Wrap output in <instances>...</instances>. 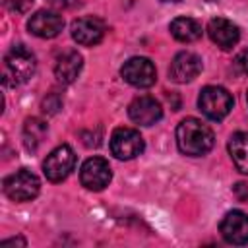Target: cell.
<instances>
[{
    "instance_id": "6da1fadb",
    "label": "cell",
    "mask_w": 248,
    "mask_h": 248,
    "mask_svg": "<svg viewBox=\"0 0 248 248\" xmlns=\"http://www.w3.org/2000/svg\"><path fill=\"white\" fill-rule=\"evenodd\" d=\"M213 130L194 116L180 120V124L176 126V145L184 155L202 157L213 147Z\"/></svg>"
},
{
    "instance_id": "7a4b0ae2",
    "label": "cell",
    "mask_w": 248,
    "mask_h": 248,
    "mask_svg": "<svg viewBox=\"0 0 248 248\" xmlns=\"http://www.w3.org/2000/svg\"><path fill=\"white\" fill-rule=\"evenodd\" d=\"M37 68L35 54L25 45H14L8 54L4 56L2 64V83L16 87L19 83H25L33 78Z\"/></svg>"
},
{
    "instance_id": "3957f363",
    "label": "cell",
    "mask_w": 248,
    "mask_h": 248,
    "mask_svg": "<svg viewBox=\"0 0 248 248\" xmlns=\"http://www.w3.org/2000/svg\"><path fill=\"white\" fill-rule=\"evenodd\" d=\"M2 190L12 202H31L41 192V180L35 172L27 169H19L4 178Z\"/></svg>"
},
{
    "instance_id": "277c9868",
    "label": "cell",
    "mask_w": 248,
    "mask_h": 248,
    "mask_svg": "<svg viewBox=\"0 0 248 248\" xmlns=\"http://www.w3.org/2000/svg\"><path fill=\"white\" fill-rule=\"evenodd\" d=\"M198 107L209 120H223L232 108V97L225 87L207 85L200 91Z\"/></svg>"
},
{
    "instance_id": "5b68a950",
    "label": "cell",
    "mask_w": 248,
    "mask_h": 248,
    "mask_svg": "<svg viewBox=\"0 0 248 248\" xmlns=\"http://www.w3.org/2000/svg\"><path fill=\"white\" fill-rule=\"evenodd\" d=\"M145 149V143H143V138L138 130L134 128H126V126H120L112 132L110 136V151L116 159L120 161H128V159H134L138 155H141Z\"/></svg>"
},
{
    "instance_id": "8992f818",
    "label": "cell",
    "mask_w": 248,
    "mask_h": 248,
    "mask_svg": "<svg viewBox=\"0 0 248 248\" xmlns=\"http://www.w3.org/2000/svg\"><path fill=\"white\" fill-rule=\"evenodd\" d=\"M76 167V155L70 145H58L43 161V172L50 182H62Z\"/></svg>"
},
{
    "instance_id": "52a82bcc",
    "label": "cell",
    "mask_w": 248,
    "mask_h": 248,
    "mask_svg": "<svg viewBox=\"0 0 248 248\" xmlns=\"http://www.w3.org/2000/svg\"><path fill=\"white\" fill-rule=\"evenodd\" d=\"M120 76L124 78V81H128L130 85L140 87V89L151 87L157 79V72H155L153 62L149 58H143V56H134V58L126 60L122 70H120Z\"/></svg>"
},
{
    "instance_id": "ba28073f",
    "label": "cell",
    "mask_w": 248,
    "mask_h": 248,
    "mask_svg": "<svg viewBox=\"0 0 248 248\" xmlns=\"http://www.w3.org/2000/svg\"><path fill=\"white\" fill-rule=\"evenodd\" d=\"M79 180L87 190H105L112 180V170L107 159L103 157H89L79 169Z\"/></svg>"
},
{
    "instance_id": "9c48e42d",
    "label": "cell",
    "mask_w": 248,
    "mask_h": 248,
    "mask_svg": "<svg viewBox=\"0 0 248 248\" xmlns=\"http://www.w3.org/2000/svg\"><path fill=\"white\" fill-rule=\"evenodd\" d=\"M72 37L78 45H83V46H93V45H99L105 37V23L103 19L99 17H93V16H87V17H78L72 21Z\"/></svg>"
},
{
    "instance_id": "30bf717a",
    "label": "cell",
    "mask_w": 248,
    "mask_h": 248,
    "mask_svg": "<svg viewBox=\"0 0 248 248\" xmlns=\"http://www.w3.org/2000/svg\"><path fill=\"white\" fill-rule=\"evenodd\" d=\"M27 29L35 37L52 39V37L60 35V31L64 29V17L56 12H50V10H39L29 17Z\"/></svg>"
},
{
    "instance_id": "8fae6325",
    "label": "cell",
    "mask_w": 248,
    "mask_h": 248,
    "mask_svg": "<svg viewBox=\"0 0 248 248\" xmlns=\"http://www.w3.org/2000/svg\"><path fill=\"white\" fill-rule=\"evenodd\" d=\"M219 231L229 244H236V246L248 244V215L238 209L229 211L223 217Z\"/></svg>"
},
{
    "instance_id": "7c38bea8",
    "label": "cell",
    "mask_w": 248,
    "mask_h": 248,
    "mask_svg": "<svg viewBox=\"0 0 248 248\" xmlns=\"http://www.w3.org/2000/svg\"><path fill=\"white\" fill-rule=\"evenodd\" d=\"M200 72H202V58L190 50L178 52L172 58L170 68H169V76L176 83H188L194 78H198Z\"/></svg>"
},
{
    "instance_id": "4fadbf2b",
    "label": "cell",
    "mask_w": 248,
    "mask_h": 248,
    "mask_svg": "<svg viewBox=\"0 0 248 248\" xmlns=\"http://www.w3.org/2000/svg\"><path fill=\"white\" fill-rule=\"evenodd\" d=\"M128 114L140 126H153L155 122H159L163 118V108H161V103L155 97L141 95V97H136L130 103Z\"/></svg>"
},
{
    "instance_id": "5bb4252c",
    "label": "cell",
    "mask_w": 248,
    "mask_h": 248,
    "mask_svg": "<svg viewBox=\"0 0 248 248\" xmlns=\"http://www.w3.org/2000/svg\"><path fill=\"white\" fill-rule=\"evenodd\" d=\"M207 35L223 50L232 48L240 41V29H238V25H234L231 19H225V17H213L207 23Z\"/></svg>"
},
{
    "instance_id": "9a60e30c",
    "label": "cell",
    "mask_w": 248,
    "mask_h": 248,
    "mask_svg": "<svg viewBox=\"0 0 248 248\" xmlns=\"http://www.w3.org/2000/svg\"><path fill=\"white\" fill-rule=\"evenodd\" d=\"M83 58L78 50H66L56 58L54 64V76L60 83H74L81 72Z\"/></svg>"
},
{
    "instance_id": "2e32d148",
    "label": "cell",
    "mask_w": 248,
    "mask_h": 248,
    "mask_svg": "<svg viewBox=\"0 0 248 248\" xmlns=\"http://www.w3.org/2000/svg\"><path fill=\"white\" fill-rule=\"evenodd\" d=\"M229 153L234 163V167L242 172L248 174V132H236L229 138Z\"/></svg>"
},
{
    "instance_id": "e0dca14e",
    "label": "cell",
    "mask_w": 248,
    "mask_h": 248,
    "mask_svg": "<svg viewBox=\"0 0 248 248\" xmlns=\"http://www.w3.org/2000/svg\"><path fill=\"white\" fill-rule=\"evenodd\" d=\"M170 33L180 43H194L202 37V25L192 17H176L170 21Z\"/></svg>"
},
{
    "instance_id": "ac0fdd59",
    "label": "cell",
    "mask_w": 248,
    "mask_h": 248,
    "mask_svg": "<svg viewBox=\"0 0 248 248\" xmlns=\"http://www.w3.org/2000/svg\"><path fill=\"white\" fill-rule=\"evenodd\" d=\"M46 124L41 118H27L23 124V145L29 151H37L39 145L43 143L45 136H46Z\"/></svg>"
},
{
    "instance_id": "d6986e66",
    "label": "cell",
    "mask_w": 248,
    "mask_h": 248,
    "mask_svg": "<svg viewBox=\"0 0 248 248\" xmlns=\"http://www.w3.org/2000/svg\"><path fill=\"white\" fill-rule=\"evenodd\" d=\"M33 4H35V0H4V6H6L10 12H16V14H25V12H29Z\"/></svg>"
},
{
    "instance_id": "ffe728a7",
    "label": "cell",
    "mask_w": 248,
    "mask_h": 248,
    "mask_svg": "<svg viewBox=\"0 0 248 248\" xmlns=\"http://www.w3.org/2000/svg\"><path fill=\"white\" fill-rule=\"evenodd\" d=\"M62 107V99L52 91L45 101H43V110L45 112H48V114H54V112H58V108Z\"/></svg>"
},
{
    "instance_id": "44dd1931",
    "label": "cell",
    "mask_w": 248,
    "mask_h": 248,
    "mask_svg": "<svg viewBox=\"0 0 248 248\" xmlns=\"http://www.w3.org/2000/svg\"><path fill=\"white\" fill-rule=\"evenodd\" d=\"M234 66L238 68V72L248 76V48H244L242 52H238V56L234 58Z\"/></svg>"
},
{
    "instance_id": "7402d4cb",
    "label": "cell",
    "mask_w": 248,
    "mask_h": 248,
    "mask_svg": "<svg viewBox=\"0 0 248 248\" xmlns=\"http://www.w3.org/2000/svg\"><path fill=\"white\" fill-rule=\"evenodd\" d=\"M54 8H60V10H72L76 6H79V0H48Z\"/></svg>"
},
{
    "instance_id": "603a6c76",
    "label": "cell",
    "mask_w": 248,
    "mask_h": 248,
    "mask_svg": "<svg viewBox=\"0 0 248 248\" xmlns=\"http://www.w3.org/2000/svg\"><path fill=\"white\" fill-rule=\"evenodd\" d=\"M10 244H23L25 246V240L23 238H8V240H2L0 246H10Z\"/></svg>"
},
{
    "instance_id": "cb8c5ba5",
    "label": "cell",
    "mask_w": 248,
    "mask_h": 248,
    "mask_svg": "<svg viewBox=\"0 0 248 248\" xmlns=\"http://www.w3.org/2000/svg\"><path fill=\"white\" fill-rule=\"evenodd\" d=\"M163 2H176V0H163Z\"/></svg>"
},
{
    "instance_id": "d4e9b609",
    "label": "cell",
    "mask_w": 248,
    "mask_h": 248,
    "mask_svg": "<svg viewBox=\"0 0 248 248\" xmlns=\"http://www.w3.org/2000/svg\"><path fill=\"white\" fill-rule=\"evenodd\" d=\"M246 101H248V93H246Z\"/></svg>"
},
{
    "instance_id": "484cf974",
    "label": "cell",
    "mask_w": 248,
    "mask_h": 248,
    "mask_svg": "<svg viewBox=\"0 0 248 248\" xmlns=\"http://www.w3.org/2000/svg\"><path fill=\"white\" fill-rule=\"evenodd\" d=\"M209 2H211V0H209Z\"/></svg>"
}]
</instances>
